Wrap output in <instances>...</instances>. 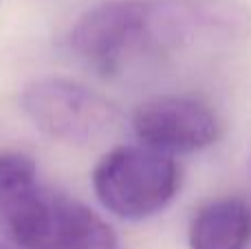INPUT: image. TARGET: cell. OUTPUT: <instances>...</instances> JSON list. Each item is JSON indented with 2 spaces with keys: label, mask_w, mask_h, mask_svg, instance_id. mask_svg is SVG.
<instances>
[{
  "label": "cell",
  "mask_w": 251,
  "mask_h": 249,
  "mask_svg": "<svg viewBox=\"0 0 251 249\" xmlns=\"http://www.w3.org/2000/svg\"><path fill=\"white\" fill-rule=\"evenodd\" d=\"M247 13L234 0H113L73 25L69 47L100 75L187 44L240 33Z\"/></svg>",
  "instance_id": "6da1fadb"
},
{
  "label": "cell",
  "mask_w": 251,
  "mask_h": 249,
  "mask_svg": "<svg viewBox=\"0 0 251 249\" xmlns=\"http://www.w3.org/2000/svg\"><path fill=\"white\" fill-rule=\"evenodd\" d=\"M181 170L170 154L148 146H117L93 170L97 201L124 221H146L174 201Z\"/></svg>",
  "instance_id": "7a4b0ae2"
},
{
  "label": "cell",
  "mask_w": 251,
  "mask_h": 249,
  "mask_svg": "<svg viewBox=\"0 0 251 249\" xmlns=\"http://www.w3.org/2000/svg\"><path fill=\"white\" fill-rule=\"evenodd\" d=\"M20 106L40 132L66 144H91L113 135L122 115L100 93L62 77L26 84Z\"/></svg>",
  "instance_id": "3957f363"
},
{
  "label": "cell",
  "mask_w": 251,
  "mask_h": 249,
  "mask_svg": "<svg viewBox=\"0 0 251 249\" xmlns=\"http://www.w3.org/2000/svg\"><path fill=\"white\" fill-rule=\"evenodd\" d=\"M13 249H124L97 212L64 192L38 188L13 229Z\"/></svg>",
  "instance_id": "277c9868"
},
{
  "label": "cell",
  "mask_w": 251,
  "mask_h": 249,
  "mask_svg": "<svg viewBox=\"0 0 251 249\" xmlns=\"http://www.w3.org/2000/svg\"><path fill=\"white\" fill-rule=\"evenodd\" d=\"M132 130L143 146L172 157L214 146L223 124L199 97L159 95L134 110Z\"/></svg>",
  "instance_id": "5b68a950"
},
{
  "label": "cell",
  "mask_w": 251,
  "mask_h": 249,
  "mask_svg": "<svg viewBox=\"0 0 251 249\" xmlns=\"http://www.w3.org/2000/svg\"><path fill=\"white\" fill-rule=\"evenodd\" d=\"M190 249H247L251 205L238 197L209 201L194 214L187 232Z\"/></svg>",
  "instance_id": "8992f818"
},
{
  "label": "cell",
  "mask_w": 251,
  "mask_h": 249,
  "mask_svg": "<svg viewBox=\"0 0 251 249\" xmlns=\"http://www.w3.org/2000/svg\"><path fill=\"white\" fill-rule=\"evenodd\" d=\"M38 168L22 152H0V249H13V229L38 190Z\"/></svg>",
  "instance_id": "52a82bcc"
}]
</instances>
